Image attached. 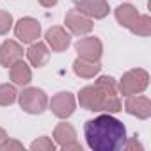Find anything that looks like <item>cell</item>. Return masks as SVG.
<instances>
[{"label": "cell", "mask_w": 151, "mask_h": 151, "mask_svg": "<svg viewBox=\"0 0 151 151\" xmlns=\"http://www.w3.org/2000/svg\"><path fill=\"white\" fill-rule=\"evenodd\" d=\"M13 27V16L7 11L0 9V36H6Z\"/></svg>", "instance_id": "22"}, {"label": "cell", "mask_w": 151, "mask_h": 151, "mask_svg": "<svg viewBox=\"0 0 151 151\" xmlns=\"http://www.w3.org/2000/svg\"><path fill=\"white\" fill-rule=\"evenodd\" d=\"M64 23H66V27L69 29V32L75 34V36H86V34H89V32L93 30V27H94L93 18L82 14V13L77 11V9H71L69 13H66Z\"/></svg>", "instance_id": "6"}, {"label": "cell", "mask_w": 151, "mask_h": 151, "mask_svg": "<svg viewBox=\"0 0 151 151\" xmlns=\"http://www.w3.org/2000/svg\"><path fill=\"white\" fill-rule=\"evenodd\" d=\"M124 110L130 116H135L139 119H147L151 116V100L147 96H139V94L126 96Z\"/></svg>", "instance_id": "10"}, {"label": "cell", "mask_w": 151, "mask_h": 151, "mask_svg": "<svg viewBox=\"0 0 151 151\" xmlns=\"http://www.w3.org/2000/svg\"><path fill=\"white\" fill-rule=\"evenodd\" d=\"M124 149H128V151H135V149H139V151H142L144 147H142V144L137 140V137H132V139H126V142H124V146H123Z\"/></svg>", "instance_id": "24"}, {"label": "cell", "mask_w": 151, "mask_h": 151, "mask_svg": "<svg viewBox=\"0 0 151 151\" xmlns=\"http://www.w3.org/2000/svg\"><path fill=\"white\" fill-rule=\"evenodd\" d=\"M107 98H112V96H105L96 86H87V87L80 89V93H78L80 107L86 110H91V112H103Z\"/></svg>", "instance_id": "4"}, {"label": "cell", "mask_w": 151, "mask_h": 151, "mask_svg": "<svg viewBox=\"0 0 151 151\" xmlns=\"http://www.w3.org/2000/svg\"><path fill=\"white\" fill-rule=\"evenodd\" d=\"M18 91L11 84H2L0 86V107H9L16 101Z\"/></svg>", "instance_id": "19"}, {"label": "cell", "mask_w": 151, "mask_h": 151, "mask_svg": "<svg viewBox=\"0 0 151 151\" xmlns=\"http://www.w3.org/2000/svg\"><path fill=\"white\" fill-rule=\"evenodd\" d=\"M55 142L50 139V137H39L37 140H34L30 144V149L32 151H55Z\"/></svg>", "instance_id": "21"}, {"label": "cell", "mask_w": 151, "mask_h": 151, "mask_svg": "<svg viewBox=\"0 0 151 151\" xmlns=\"http://www.w3.org/2000/svg\"><path fill=\"white\" fill-rule=\"evenodd\" d=\"M18 101H20V107L23 109V112L32 114V116L43 114L48 109V96L43 89H37V87L23 89L18 94Z\"/></svg>", "instance_id": "3"}, {"label": "cell", "mask_w": 151, "mask_h": 151, "mask_svg": "<svg viewBox=\"0 0 151 151\" xmlns=\"http://www.w3.org/2000/svg\"><path fill=\"white\" fill-rule=\"evenodd\" d=\"M101 66L100 62H93V60H84V59H77L73 62V71L78 75L80 78H94L100 73Z\"/></svg>", "instance_id": "15"}, {"label": "cell", "mask_w": 151, "mask_h": 151, "mask_svg": "<svg viewBox=\"0 0 151 151\" xmlns=\"http://www.w3.org/2000/svg\"><path fill=\"white\" fill-rule=\"evenodd\" d=\"M130 30L137 36L147 37L151 34V18H149V14H139V18L135 20V23Z\"/></svg>", "instance_id": "18"}, {"label": "cell", "mask_w": 151, "mask_h": 151, "mask_svg": "<svg viewBox=\"0 0 151 151\" xmlns=\"http://www.w3.org/2000/svg\"><path fill=\"white\" fill-rule=\"evenodd\" d=\"M9 77H11V80H13L14 86H22L23 87V86H29L30 84V80H32V71H30L29 64L23 62V59H20V60H16L14 64L9 66Z\"/></svg>", "instance_id": "13"}, {"label": "cell", "mask_w": 151, "mask_h": 151, "mask_svg": "<svg viewBox=\"0 0 151 151\" xmlns=\"http://www.w3.org/2000/svg\"><path fill=\"white\" fill-rule=\"evenodd\" d=\"M27 59H29V62L32 66L43 68L48 62V59H50V50H48V46L45 43L34 41V43H30V46L27 50Z\"/></svg>", "instance_id": "14"}, {"label": "cell", "mask_w": 151, "mask_h": 151, "mask_svg": "<svg viewBox=\"0 0 151 151\" xmlns=\"http://www.w3.org/2000/svg\"><path fill=\"white\" fill-rule=\"evenodd\" d=\"M60 149H64V151H82V144L78 140H71V142L60 146Z\"/></svg>", "instance_id": "25"}, {"label": "cell", "mask_w": 151, "mask_h": 151, "mask_svg": "<svg viewBox=\"0 0 151 151\" xmlns=\"http://www.w3.org/2000/svg\"><path fill=\"white\" fill-rule=\"evenodd\" d=\"M57 2L59 0H39V4L43 7H53V6H57Z\"/></svg>", "instance_id": "26"}, {"label": "cell", "mask_w": 151, "mask_h": 151, "mask_svg": "<svg viewBox=\"0 0 151 151\" xmlns=\"http://www.w3.org/2000/svg\"><path fill=\"white\" fill-rule=\"evenodd\" d=\"M86 142L93 151H117L126 142V126L112 114H101L84 124Z\"/></svg>", "instance_id": "1"}, {"label": "cell", "mask_w": 151, "mask_h": 151, "mask_svg": "<svg viewBox=\"0 0 151 151\" xmlns=\"http://www.w3.org/2000/svg\"><path fill=\"white\" fill-rule=\"evenodd\" d=\"M48 107L52 109V112L59 117V119H68L73 112H75V107H77V100L75 96L68 91H60L57 93L50 101H48Z\"/></svg>", "instance_id": "5"}, {"label": "cell", "mask_w": 151, "mask_h": 151, "mask_svg": "<svg viewBox=\"0 0 151 151\" xmlns=\"http://www.w3.org/2000/svg\"><path fill=\"white\" fill-rule=\"evenodd\" d=\"M13 149H23V144L20 142V140H14V139H6L4 142H2V146H0V151H13Z\"/></svg>", "instance_id": "23"}, {"label": "cell", "mask_w": 151, "mask_h": 151, "mask_svg": "<svg viewBox=\"0 0 151 151\" xmlns=\"http://www.w3.org/2000/svg\"><path fill=\"white\" fill-rule=\"evenodd\" d=\"M149 84V75L146 69L142 68H137V69H130L126 71L121 80H119V86H117V91L123 94V96H132V94H140L146 91Z\"/></svg>", "instance_id": "2"}, {"label": "cell", "mask_w": 151, "mask_h": 151, "mask_svg": "<svg viewBox=\"0 0 151 151\" xmlns=\"http://www.w3.org/2000/svg\"><path fill=\"white\" fill-rule=\"evenodd\" d=\"M6 139H7V132H6L2 126H0V146H2V142H4Z\"/></svg>", "instance_id": "27"}, {"label": "cell", "mask_w": 151, "mask_h": 151, "mask_svg": "<svg viewBox=\"0 0 151 151\" xmlns=\"http://www.w3.org/2000/svg\"><path fill=\"white\" fill-rule=\"evenodd\" d=\"M73 2H75V9L89 18L101 20L109 14L107 0H73Z\"/></svg>", "instance_id": "9"}, {"label": "cell", "mask_w": 151, "mask_h": 151, "mask_svg": "<svg viewBox=\"0 0 151 151\" xmlns=\"http://www.w3.org/2000/svg\"><path fill=\"white\" fill-rule=\"evenodd\" d=\"M45 39H46V45L52 48V52H64L69 45H71V36L66 32V29L55 25V27H50L45 34Z\"/></svg>", "instance_id": "11"}, {"label": "cell", "mask_w": 151, "mask_h": 151, "mask_svg": "<svg viewBox=\"0 0 151 151\" xmlns=\"http://www.w3.org/2000/svg\"><path fill=\"white\" fill-rule=\"evenodd\" d=\"M105 96H117V84L112 77H100L94 84Z\"/></svg>", "instance_id": "20"}, {"label": "cell", "mask_w": 151, "mask_h": 151, "mask_svg": "<svg viewBox=\"0 0 151 151\" xmlns=\"http://www.w3.org/2000/svg\"><path fill=\"white\" fill-rule=\"evenodd\" d=\"M137 18H139V11L133 6H130V4H123V6H119L116 9V20L119 22L121 27H124L128 30L133 27Z\"/></svg>", "instance_id": "16"}, {"label": "cell", "mask_w": 151, "mask_h": 151, "mask_svg": "<svg viewBox=\"0 0 151 151\" xmlns=\"http://www.w3.org/2000/svg\"><path fill=\"white\" fill-rule=\"evenodd\" d=\"M23 59V46L13 39H7L0 45V64L4 68H9L16 60Z\"/></svg>", "instance_id": "12"}, {"label": "cell", "mask_w": 151, "mask_h": 151, "mask_svg": "<svg viewBox=\"0 0 151 151\" xmlns=\"http://www.w3.org/2000/svg\"><path fill=\"white\" fill-rule=\"evenodd\" d=\"M14 34L22 43L30 45V43L37 41V37L41 36V23L30 16H25L14 25Z\"/></svg>", "instance_id": "7"}, {"label": "cell", "mask_w": 151, "mask_h": 151, "mask_svg": "<svg viewBox=\"0 0 151 151\" xmlns=\"http://www.w3.org/2000/svg\"><path fill=\"white\" fill-rule=\"evenodd\" d=\"M53 140L59 146H64L71 140H77V132L69 123H59L53 130Z\"/></svg>", "instance_id": "17"}, {"label": "cell", "mask_w": 151, "mask_h": 151, "mask_svg": "<svg viewBox=\"0 0 151 151\" xmlns=\"http://www.w3.org/2000/svg\"><path fill=\"white\" fill-rule=\"evenodd\" d=\"M78 57L84 60H93V62H100L101 53H103V45L98 37L91 36V37H82L77 45H75Z\"/></svg>", "instance_id": "8"}]
</instances>
